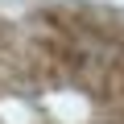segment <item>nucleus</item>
<instances>
[{
	"label": "nucleus",
	"instance_id": "1",
	"mask_svg": "<svg viewBox=\"0 0 124 124\" xmlns=\"http://www.w3.org/2000/svg\"><path fill=\"white\" fill-rule=\"evenodd\" d=\"M0 54V124H124V50L95 37H33Z\"/></svg>",
	"mask_w": 124,
	"mask_h": 124
}]
</instances>
